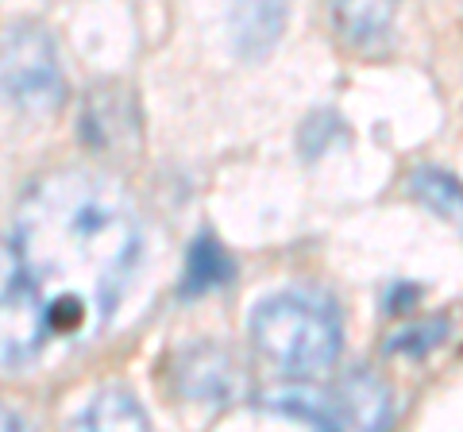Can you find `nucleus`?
<instances>
[{"label":"nucleus","mask_w":463,"mask_h":432,"mask_svg":"<svg viewBox=\"0 0 463 432\" xmlns=\"http://www.w3.org/2000/svg\"><path fill=\"white\" fill-rule=\"evenodd\" d=\"M12 236L58 333L105 324L143 255L128 197L85 170H58L35 182L16 209Z\"/></svg>","instance_id":"obj_1"},{"label":"nucleus","mask_w":463,"mask_h":432,"mask_svg":"<svg viewBox=\"0 0 463 432\" xmlns=\"http://www.w3.org/2000/svg\"><path fill=\"white\" fill-rule=\"evenodd\" d=\"M251 336L255 348L286 374H317L332 367L344 343L340 316L309 294L267 297L251 313Z\"/></svg>","instance_id":"obj_2"},{"label":"nucleus","mask_w":463,"mask_h":432,"mask_svg":"<svg viewBox=\"0 0 463 432\" xmlns=\"http://www.w3.org/2000/svg\"><path fill=\"white\" fill-rule=\"evenodd\" d=\"M259 406L289 417V421H306L336 432H379L390 425V390L374 374H347L332 386H279V390H267L259 398Z\"/></svg>","instance_id":"obj_3"},{"label":"nucleus","mask_w":463,"mask_h":432,"mask_svg":"<svg viewBox=\"0 0 463 432\" xmlns=\"http://www.w3.org/2000/svg\"><path fill=\"white\" fill-rule=\"evenodd\" d=\"M0 93L27 112H54L66 100V81L51 35L35 23L0 32Z\"/></svg>","instance_id":"obj_4"},{"label":"nucleus","mask_w":463,"mask_h":432,"mask_svg":"<svg viewBox=\"0 0 463 432\" xmlns=\"http://www.w3.org/2000/svg\"><path fill=\"white\" fill-rule=\"evenodd\" d=\"M51 333L47 297L27 275L16 248L0 243V371L35 359Z\"/></svg>","instance_id":"obj_5"},{"label":"nucleus","mask_w":463,"mask_h":432,"mask_svg":"<svg viewBox=\"0 0 463 432\" xmlns=\"http://www.w3.org/2000/svg\"><path fill=\"white\" fill-rule=\"evenodd\" d=\"M178 390L209 406H232L243 394V371L216 348H190L178 359Z\"/></svg>","instance_id":"obj_6"},{"label":"nucleus","mask_w":463,"mask_h":432,"mask_svg":"<svg viewBox=\"0 0 463 432\" xmlns=\"http://www.w3.org/2000/svg\"><path fill=\"white\" fill-rule=\"evenodd\" d=\"M286 27V0H232V42L240 59H263Z\"/></svg>","instance_id":"obj_7"},{"label":"nucleus","mask_w":463,"mask_h":432,"mask_svg":"<svg viewBox=\"0 0 463 432\" xmlns=\"http://www.w3.org/2000/svg\"><path fill=\"white\" fill-rule=\"evenodd\" d=\"M81 136L97 151L128 147V143L139 136V124H136V112L128 108V97H120L116 89H100L90 100V108H85Z\"/></svg>","instance_id":"obj_8"},{"label":"nucleus","mask_w":463,"mask_h":432,"mask_svg":"<svg viewBox=\"0 0 463 432\" xmlns=\"http://www.w3.org/2000/svg\"><path fill=\"white\" fill-rule=\"evenodd\" d=\"M232 278H236V258H232L213 236H197L194 248H190V258H185L182 294L185 297L209 294L216 286H228Z\"/></svg>","instance_id":"obj_9"},{"label":"nucleus","mask_w":463,"mask_h":432,"mask_svg":"<svg viewBox=\"0 0 463 432\" xmlns=\"http://www.w3.org/2000/svg\"><path fill=\"white\" fill-rule=\"evenodd\" d=\"M332 20H336L340 35L355 47L383 39L394 23V0H336L332 5Z\"/></svg>","instance_id":"obj_10"},{"label":"nucleus","mask_w":463,"mask_h":432,"mask_svg":"<svg viewBox=\"0 0 463 432\" xmlns=\"http://www.w3.org/2000/svg\"><path fill=\"white\" fill-rule=\"evenodd\" d=\"M410 193L421 201L429 212H437L440 221L456 224L463 232V182L444 174V170H432V166H421L410 174Z\"/></svg>","instance_id":"obj_11"},{"label":"nucleus","mask_w":463,"mask_h":432,"mask_svg":"<svg viewBox=\"0 0 463 432\" xmlns=\"http://www.w3.org/2000/svg\"><path fill=\"white\" fill-rule=\"evenodd\" d=\"M78 428H147V413L139 409V401L124 390H105L93 398V406L78 417Z\"/></svg>","instance_id":"obj_12"},{"label":"nucleus","mask_w":463,"mask_h":432,"mask_svg":"<svg viewBox=\"0 0 463 432\" xmlns=\"http://www.w3.org/2000/svg\"><path fill=\"white\" fill-rule=\"evenodd\" d=\"M444 336H448V324L444 321H429V324H417V328L398 333L394 340L386 343V352L390 355H425L429 348H437Z\"/></svg>","instance_id":"obj_13"},{"label":"nucleus","mask_w":463,"mask_h":432,"mask_svg":"<svg viewBox=\"0 0 463 432\" xmlns=\"http://www.w3.org/2000/svg\"><path fill=\"white\" fill-rule=\"evenodd\" d=\"M344 132L340 120L332 117V112H317V117L306 120V127H301V147H306L309 158H317L321 151H328V143L336 139Z\"/></svg>","instance_id":"obj_14"},{"label":"nucleus","mask_w":463,"mask_h":432,"mask_svg":"<svg viewBox=\"0 0 463 432\" xmlns=\"http://www.w3.org/2000/svg\"><path fill=\"white\" fill-rule=\"evenodd\" d=\"M0 428H24V421L16 413H8V409H0Z\"/></svg>","instance_id":"obj_15"}]
</instances>
